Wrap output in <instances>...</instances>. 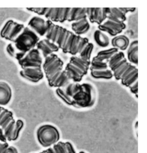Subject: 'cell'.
Returning <instances> with one entry per match:
<instances>
[{
  "label": "cell",
  "mask_w": 147,
  "mask_h": 153,
  "mask_svg": "<svg viewBox=\"0 0 147 153\" xmlns=\"http://www.w3.org/2000/svg\"><path fill=\"white\" fill-rule=\"evenodd\" d=\"M0 37L12 44L15 50L13 58L16 60L35 49L40 40L39 36L28 26L13 19L7 20L3 25Z\"/></svg>",
  "instance_id": "cell-1"
},
{
  "label": "cell",
  "mask_w": 147,
  "mask_h": 153,
  "mask_svg": "<svg viewBox=\"0 0 147 153\" xmlns=\"http://www.w3.org/2000/svg\"><path fill=\"white\" fill-rule=\"evenodd\" d=\"M55 93L65 104L76 109L91 108L97 100V90L91 83L71 82L63 87L56 88Z\"/></svg>",
  "instance_id": "cell-2"
},
{
  "label": "cell",
  "mask_w": 147,
  "mask_h": 153,
  "mask_svg": "<svg viewBox=\"0 0 147 153\" xmlns=\"http://www.w3.org/2000/svg\"><path fill=\"white\" fill-rule=\"evenodd\" d=\"M44 36L55 43L63 52L72 56L81 53L89 43L88 38L77 35L47 19Z\"/></svg>",
  "instance_id": "cell-3"
},
{
  "label": "cell",
  "mask_w": 147,
  "mask_h": 153,
  "mask_svg": "<svg viewBox=\"0 0 147 153\" xmlns=\"http://www.w3.org/2000/svg\"><path fill=\"white\" fill-rule=\"evenodd\" d=\"M108 65L113 76L130 89L138 97V70L137 66L128 61L123 52L117 51L109 58Z\"/></svg>",
  "instance_id": "cell-4"
},
{
  "label": "cell",
  "mask_w": 147,
  "mask_h": 153,
  "mask_svg": "<svg viewBox=\"0 0 147 153\" xmlns=\"http://www.w3.org/2000/svg\"><path fill=\"white\" fill-rule=\"evenodd\" d=\"M20 67V76L30 83H38L44 77L43 57L36 49H33L17 60Z\"/></svg>",
  "instance_id": "cell-5"
},
{
  "label": "cell",
  "mask_w": 147,
  "mask_h": 153,
  "mask_svg": "<svg viewBox=\"0 0 147 153\" xmlns=\"http://www.w3.org/2000/svg\"><path fill=\"white\" fill-rule=\"evenodd\" d=\"M93 49V44L89 42L81 53L71 57L64 69L65 76L71 82L79 83L87 75L90 68Z\"/></svg>",
  "instance_id": "cell-6"
},
{
  "label": "cell",
  "mask_w": 147,
  "mask_h": 153,
  "mask_svg": "<svg viewBox=\"0 0 147 153\" xmlns=\"http://www.w3.org/2000/svg\"><path fill=\"white\" fill-rule=\"evenodd\" d=\"M86 8H29L27 10L54 23L74 22L86 16Z\"/></svg>",
  "instance_id": "cell-7"
},
{
  "label": "cell",
  "mask_w": 147,
  "mask_h": 153,
  "mask_svg": "<svg viewBox=\"0 0 147 153\" xmlns=\"http://www.w3.org/2000/svg\"><path fill=\"white\" fill-rule=\"evenodd\" d=\"M64 69L63 61L55 53L45 58L43 70L49 87L60 88L71 82L65 76Z\"/></svg>",
  "instance_id": "cell-8"
},
{
  "label": "cell",
  "mask_w": 147,
  "mask_h": 153,
  "mask_svg": "<svg viewBox=\"0 0 147 153\" xmlns=\"http://www.w3.org/2000/svg\"><path fill=\"white\" fill-rule=\"evenodd\" d=\"M135 10V8H109L110 12L105 20L98 26L99 29L111 36L119 35L126 28V14Z\"/></svg>",
  "instance_id": "cell-9"
},
{
  "label": "cell",
  "mask_w": 147,
  "mask_h": 153,
  "mask_svg": "<svg viewBox=\"0 0 147 153\" xmlns=\"http://www.w3.org/2000/svg\"><path fill=\"white\" fill-rule=\"evenodd\" d=\"M24 123L20 119H16L11 111L0 106V131L4 140L14 141L19 137Z\"/></svg>",
  "instance_id": "cell-10"
},
{
  "label": "cell",
  "mask_w": 147,
  "mask_h": 153,
  "mask_svg": "<svg viewBox=\"0 0 147 153\" xmlns=\"http://www.w3.org/2000/svg\"><path fill=\"white\" fill-rule=\"evenodd\" d=\"M118 50L114 48L103 50L98 53L91 61L90 69L92 77L97 79H109L113 75L108 65L109 58Z\"/></svg>",
  "instance_id": "cell-11"
},
{
  "label": "cell",
  "mask_w": 147,
  "mask_h": 153,
  "mask_svg": "<svg viewBox=\"0 0 147 153\" xmlns=\"http://www.w3.org/2000/svg\"><path fill=\"white\" fill-rule=\"evenodd\" d=\"M36 137L41 146L48 148L60 141L61 135L56 127L52 124H45L37 129Z\"/></svg>",
  "instance_id": "cell-12"
},
{
  "label": "cell",
  "mask_w": 147,
  "mask_h": 153,
  "mask_svg": "<svg viewBox=\"0 0 147 153\" xmlns=\"http://www.w3.org/2000/svg\"><path fill=\"white\" fill-rule=\"evenodd\" d=\"M88 20L92 24L99 25L105 20L110 12L109 8H86Z\"/></svg>",
  "instance_id": "cell-13"
},
{
  "label": "cell",
  "mask_w": 147,
  "mask_h": 153,
  "mask_svg": "<svg viewBox=\"0 0 147 153\" xmlns=\"http://www.w3.org/2000/svg\"><path fill=\"white\" fill-rule=\"evenodd\" d=\"M36 48L40 52L42 57L45 58L47 56L59 51V47L51 40L45 38L37 44Z\"/></svg>",
  "instance_id": "cell-14"
},
{
  "label": "cell",
  "mask_w": 147,
  "mask_h": 153,
  "mask_svg": "<svg viewBox=\"0 0 147 153\" xmlns=\"http://www.w3.org/2000/svg\"><path fill=\"white\" fill-rule=\"evenodd\" d=\"M28 26L33 30L39 36L45 35L47 27V20L40 17H33L28 23Z\"/></svg>",
  "instance_id": "cell-15"
},
{
  "label": "cell",
  "mask_w": 147,
  "mask_h": 153,
  "mask_svg": "<svg viewBox=\"0 0 147 153\" xmlns=\"http://www.w3.org/2000/svg\"><path fill=\"white\" fill-rule=\"evenodd\" d=\"M13 91L10 85L6 81H0V106L4 107L11 100Z\"/></svg>",
  "instance_id": "cell-16"
},
{
  "label": "cell",
  "mask_w": 147,
  "mask_h": 153,
  "mask_svg": "<svg viewBox=\"0 0 147 153\" xmlns=\"http://www.w3.org/2000/svg\"><path fill=\"white\" fill-rule=\"evenodd\" d=\"M90 28L89 22L87 16L79 19L71 24L73 32L77 35L80 36L87 33Z\"/></svg>",
  "instance_id": "cell-17"
},
{
  "label": "cell",
  "mask_w": 147,
  "mask_h": 153,
  "mask_svg": "<svg viewBox=\"0 0 147 153\" xmlns=\"http://www.w3.org/2000/svg\"><path fill=\"white\" fill-rule=\"evenodd\" d=\"M130 44V39L125 35L116 36L111 41L113 48L122 52L127 50Z\"/></svg>",
  "instance_id": "cell-18"
},
{
  "label": "cell",
  "mask_w": 147,
  "mask_h": 153,
  "mask_svg": "<svg viewBox=\"0 0 147 153\" xmlns=\"http://www.w3.org/2000/svg\"><path fill=\"white\" fill-rule=\"evenodd\" d=\"M127 60L129 62L135 66L138 64V42L134 40L130 42L127 48Z\"/></svg>",
  "instance_id": "cell-19"
},
{
  "label": "cell",
  "mask_w": 147,
  "mask_h": 153,
  "mask_svg": "<svg viewBox=\"0 0 147 153\" xmlns=\"http://www.w3.org/2000/svg\"><path fill=\"white\" fill-rule=\"evenodd\" d=\"M94 39L97 44L102 48L108 47L110 44V39L108 36L99 29L94 32Z\"/></svg>",
  "instance_id": "cell-20"
},
{
  "label": "cell",
  "mask_w": 147,
  "mask_h": 153,
  "mask_svg": "<svg viewBox=\"0 0 147 153\" xmlns=\"http://www.w3.org/2000/svg\"><path fill=\"white\" fill-rule=\"evenodd\" d=\"M0 153H19L18 149L6 140H0Z\"/></svg>",
  "instance_id": "cell-21"
},
{
  "label": "cell",
  "mask_w": 147,
  "mask_h": 153,
  "mask_svg": "<svg viewBox=\"0 0 147 153\" xmlns=\"http://www.w3.org/2000/svg\"><path fill=\"white\" fill-rule=\"evenodd\" d=\"M0 140H5L3 139V138L2 136L1 131H0Z\"/></svg>",
  "instance_id": "cell-22"
},
{
  "label": "cell",
  "mask_w": 147,
  "mask_h": 153,
  "mask_svg": "<svg viewBox=\"0 0 147 153\" xmlns=\"http://www.w3.org/2000/svg\"><path fill=\"white\" fill-rule=\"evenodd\" d=\"M79 153H86V152H84V151H80V152H79Z\"/></svg>",
  "instance_id": "cell-23"
}]
</instances>
